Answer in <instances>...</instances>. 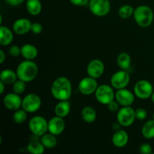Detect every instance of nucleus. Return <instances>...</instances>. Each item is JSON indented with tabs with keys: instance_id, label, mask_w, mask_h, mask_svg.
<instances>
[{
	"instance_id": "f257e3e1",
	"label": "nucleus",
	"mask_w": 154,
	"mask_h": 154,
	"mask_svg": "<svg viewBox=\"0 0 154 154\" xmlns=\"http://www.w3.org/2000/svg\"><path fill=\"white\" fill-rule=\"evenodd\" d=\"M72 84L65 77L57 78L51 86V94L57 100H69L72 96Z\"/></svg>"
},
{
	"instance_id": "f03ea898",
	"label": "nucleus",
	"mask_w": 154,
	"mask_h": 154,
	"mask_svg": "<svg viewBox=\"0 0 154 154\" xmlns=\"http://www.w3.org/2000/svg\"><path fill=\"white\" fill-rule=\"evenodd\" d=\"M38 71L37 65L32 60H26L18 65L16 73L20 80L25 82H30L36 78Z\"/></svg>"
},
{
	"instance_id": "7ed1b4c3",
	"label": "nucleus",
	"mask_w": 154,
	"mask_h": 154,
	"mask_svg": "<svg viewBox=\"0 0 154 154\" xmlns=\"http://www.w3.org/2000/svg\"><path fill=\"white\" fill-rule=\"evenodd\" d=\"M134 18L138 26L143 28L151 25L153 20V12L147 5H140L134 11Z\"/></svg>"
},
{
	"instance_id": "20e7f679",
	"label": "nucleus",
	"mask_w": 154,
	"mask_h": 154,
	"mask_svg": "<svg viewBox=\"0 0 154 154\" xmlns=\"http://www.w3.org/2000/svg\"><path fill=\"white\" fill-rule=\"evenodd\" d=\"M29 128L35 136H42L48 130V123L45 117L35 116L29 122Z\"/></svg>"
},
{
	"instance_id": "39448f33",
	"label": "nucleus",
	"mask_w": 154,
	"mask_h": 154,
	"mask_svg": "<svg viewBox=\"0 0 154 154\" xmlns=\"http://www.w3.org/2000/svg\"><path fill=\"white\" fill-rule=\"evenodd\" d=\"M117 119L120 126L128 127L134 123L135 118V111L129 106H123L118 110Z\"/></svg>"
},
{
	"instance_id": "423d86ee",
	"label": "nucleus",
	"mask_w": 154,
	"mask_h": 154,
	"mask_svg": "<svg viewBox=\"0 0 154 154\" xmlns=\"http://www.w3.org/2000/svg\"><path fill=\"white\" fill-rule=\"evenodd\" d=\"M95 96L96 100L101 104L108 105L111 102L114 101L115 94L112 87L106 84H103L98 87L95 93Z\"/></svg>"
},
{
	"instance_id": "0eeeda50",
	"label": "nucleus",
	"mask_w": 154,
	"mask_h": 154,
	"mask_svg": "<svg viewBox=\"0 0 154 154\" xmlns=\"http://www.w3.org/2000/svg\"><path fill=\"white\" fill-rule=\"evenodd\" d=\"M89 8L92 13L98 17H104L109 13L111 3L109 0H90Z\"/></svg>"
},
{
	"instance_id": "6e6552de",
	"label": "nucleus",
	"mask_w": 154,
	"mask_h": 154,
	"mask_svg": "<svg viewBox=\"0 0 154 154\" xmlns=\"http://www.w3.org/2000/svg\"><path fill=\"white\" fill-rule=\"evenodd\" d=\"M135 96L141 99L150 98L153 93V85L147 80H141L135 84L134 87Z\"/></svg>"
},
{
	"instance_id": "1a4fd4ad",
	"label": "nucleus",
	"mask_w": 154,
	"mask_h": 154,
	"mask_svg": "<svg viewBox=\"0 0 154 154\" xmlns=\"http://www.w3.org/2000/svg\"><path fill=\"white\" fill-rule=\"evenodd\" d=\"M41 105H42V100L40 97L35 93L26 95L23 99L22 108L26 112H35L40 108Z\"/></svg>"
},
{
	"instance_id": "9d476101",
	"label": "nucleus",
	"mask_w": 154,
	"mask_h": 154,
	"mask_svg": "<svg viewBox=\"0 0 154 154\" xmlns=\"http://www.w3.org/2000/svg\"><path fill=\"white\" fill-rule=\"evenodd\" d=\"M130 81V77L126 71L122 70L117 72L111 78V84L113 88L120 90L126 87Z\"/></svg>"
},
{
	"instance_id": "9b49d317",
	"label": "nucleus",
	"mask_w": 154,
	"mask_h": 154,
	"mask_svg": "<svg viewBox=\"0 0 154 154\" xmlns=\"http://www.w3.org/2000/svg\"><path fill=\"white\" fill-rule=\"evenodd\" d=\"M97 88L98 84L96 79L90 76L83 78L78 84L79 91L85 96H90L93 93H95Z\"/></svg>"
},
{
	"instance_id": "f8f14e48",
	"label": "nucleus",
	"mask_w": 154,
	"mask_h": 154,
	"mask_svg": "<svg viewBox=\"0 0 154 154\" xmlns=\"http://www.w3.org/2000/svg\"><path fill=\"white\" fill-rule=\"evenodd\" d=\"M87 71L89 76L97 79L103 75L105 66L101 60H93L89 63Z\"/></svg>"
},
{
	"instance_id": "ddd939ff",
	"label": "nucleus",
	"mask_w": 154,
	"mask_h": 154,
	"mask_svg": "<svg viewBox=\"0 0 154 154\" xmlns=\"http://www.w3.org/2000/svg\"><path fill=\"white\" fill-rule=\"evenodd\" d=\"M115 99L122 106H130L135 100V97L132 92L125 88L117 90L115 94Z\"/></svg>"
},
{
	"instance_id": "4468645a",
	"label": "nucleus",
	"mask_w": 154,
	"mask_h": 154,
	"mask_svg": "<svg viewBox=\"0 0 154 154\" xmlns=\"http://www.w3.org/2000/svg\"><path fill=\"white\" fill-rule=\"evenodd\" d=\"M63 117H54L49 120L48 122V131L50 133L53 134L54 135H60L62 132L64 131L66 127V123H65Z\"/></svg>"
},
{
	"instance_id": "2eb2a0df",
	"label": "nucleus",
	"mask_w": 154,
	"mask_h": 154,
	"mask_svg": "<svg viewBox=\"0 0 154 154\" xmlns=\"http://www.w3.org/2000/svg\"><path fill=\"white\" fill-rule=\"evenodd\" d=\"M23 100L17 93H8L4 97V105L8 109L17 111L22 106Z\"/></svg>"
},
{
	"instance_id": "dca6fc26",
	"label": "nucleus",
	"mask_w": 154,
	"mask_h": 154,
	"mask_svg": "<svg viewBox=\"0 0 154 154\" xmlns=\"http://www.w3.org/2000/svg\"><path fill=\"white\" fill-rule=\"evenodd\" d=\"M32 23L26 18H20L14 23L13 30L16 34L22 35L29 32L31 30Z\"/></svg>"
},
{
	"instance_id": "f3484780",
	"label": "nucleus",
	"mask_w": 154,
	"mask_h": 154,
	"mask_svg": "<svg viewBox=\"0 0 154 154\" xmlns=\"http://www.w3.org/2000/svg\"><path fill=\"white\" fill-rule=\"evenodd\" d=\"M129 141V135L126 131L118 129L114 132L112 137V143L115 147H123L127 144Z\"/></svg>"
},
{
	"instance_id": "a211bd4d",
	"label": "nucleus",
	"mask_w": 154,
	"mask_h": 154,
	"mask_svg": "<svg viewBox=\"0 0 154 154\" xmlns=\"http://www.w3.org/2000/svg\"><path fill=\"white\" fill-rule=\"evenodd\" d=\"M14 38L11 30L4 26H0V45L2 46L10 45Z\"/></svg>"
},
{
	"instance_id": "6ab92c4d",
	"label": "nucleus",
	"mask_w": 154,
	"mask_h": 154,
	"mask_svg": "<svg viewBox=\"0 0 154 154\" xmlns=\"http://www.w3.org/2000/svg\"><path fill=\"white\" fill-rule=\"evenodd\" d=\"M21 54L26 60H32L38 55V50L34 45L26 44L21 48Z\"/></svg>"
},
{
	"instance_id": "aec40b11",
	"label": "nucleus",
	"mask_w": 154,
	"mask_h": 154,
	"mask_svg": "<svg viewBox=\"0 0 154 154\" xmlns=\"http://www.w3.org/2000/svg\"><path fill=\"white\" fill-rule=\"evenodd\" d=\"M71 105L68 100L60 101L55 107V114L57 116L65 117L70 113Z\"/></svg>"
},
{
	"instance_id": "412c9836",
	"label": "nucleus",
	"mask_w": 154,
	"mask_h": 154,
	"mask_svg": "<svg viewBox=\"0 0 154 154\" xmlns=\"http://www.w3.org/2000/svg\"><path fill=\"white\" fill-rule=\"evenodd\" d=\"M42 3L40 0H27L26 9L27 11L33 16L39 14L42 11Z\"/></svg>"
},
{
	"instance_id": "4be33fe9",
	"label": "nucleus",
	"mask_w": 154,
	"mask_h": 154,
	"mask_svg": "<svg viewBox=\"0 0 154 154\" xmlns=\"http://www.w3.org/2000/svg\"><path fill=\"white\" fill-rule=\"evenodd\" d=\"M17 75L11 69H5L0 74V80L5 84H13L17 81Z\"/></svg>"
},
{
	"instance_id": "5701e85b",
	"label": "nucleus",
	"mask_w": 154,
	"mask_h": 154,
	"mask_svg": "<svg viewBox=\"0 0 154 154\" xmlns=\"http://www.w3.org/2000/svg\"><path fill=\"white\" fill-rule=\"evenodd\" d=\"M82 119L87 123H93L96 119V110L90 106H87L83 108L81 111Z\"/></svg>"
},
{
	"instance_id": "b1692460",
	"label": "nucleus",
	"mask_w": 154,
	"mask_h": 154,
	"mask_svg": "<svg viewBox=\"0 0 154 154\" xmlns=\"http://www.w3.org/2000/svg\"><path fill=\"white\" fill-rule=\"evenodd\" d=\"M117 65L123 70H127L131 65V57L126 53H121L117 57Z\"/></svg>"
},
{
	"instance_id": "393cba45",
	"label": "nucleus",
	"mask_w": 154,
	"mask_h": 154,
	"mask_svg": "<svg viewBox=\"0 0 154 154\" xmlns=\"http://www.w3.org/2000/svg\"><path fill=\"white\" fill-rule=\"evenodd\" d=\"M142 135L147 139L154 138V120L146 122L141 129Z\"/></svg>"
},
{
	"instance_id": "a878e982",
	"label": "nucleus",
	"mask_w": 154,
	"mask_h": 154,
	"mask_svg": "<svg viewBox=\"0 0 154 154\" xmlns=\"http://www.w3.org/2000/svg\"><path fill=\"white\" fill-rule=\"evenodd\" d=\"M41 142L43 144V145L45 146V148L52 149L57 145V138H56L55 135H53V134L45 133V135H43L42 136Z\"/></svg>"
},
{
	"instance_id": "bb28decb",
	"label": "nucleus",
	"mask_w": 154,
	"mask_h": 154,
	"mask_svg": "<svg viewBox=\"0 0 154 154\" xmlns=\"http://www.w3.org/2000/svg\"><path fill=\"white\" fill-rule=\"evenodd\" d=\"M45 147L42 142L32 141L27 146V150L32 154H42L45 152Z\"/></svg>"
},
{
	"instance_id": "cd10ccee",
	"label": "nucleus",
	"mask_w": 154,
	"mask_h": 154,
	"mask_svg": "<svg viewBox=\"0 0 154 154\" xmlns=\"http://www.w3.org/2000/svg\"><path fill=\"white\" fill-rule=\"evenodd\" d=\"M134 11L135 9L133 8L132 6L129 5H124L119 8L118 15L123 19H128L133 14Z\"/></svg>"
},
{
	"instance_id": "c85d7f7f",
	"label": "nucleus",
	"mask_w": 154,
	"mask_h": 154,
	"mask_svg": "<svg viewBox=\"0 0 154 154\" xmlns=\"http://www.w3.org/2000/svg\"><path fill=\"white\" fill-rule=\"evenodd\" d=\"M27 114L25 110H17L13 115V120L17 124H21L24 123L26 120Z\"/></svg>"
},
{
	"instance_id": "c756f323",
	"label": "nucleus",
	"mask_w": 154,
	"mask_h": 154,
	"mask_svg": "<svg viewBox=\"0 0 154 154\" xmlns=\"http://www.w3.org/2000/svg\"><path fill=\"white\" fill-rule=\"evenodd\" d=\"M26 90V82L22 80H18L16 81L13 84V90L14 93L21 94L23 93Z\"/></svg>"
},
{
	"instance_id": "7c9ffc66",
	"label": "nucleus",
	"mask_w": 154,
	"mask_h": 154,
	"mask_svg": "<svg viewBox=\"0 0 154 154\" xmlns=\"http://www.w3.org/2000/svg\"><path fill=\"white\" fill-rule=\"evenodd\" d=\"M147 112L144 108H138L135 110V118L139 120H144L147 118Z\"/></svg>"
},
{
	"instance_id": "2f4dec72",
	"label": "nucleus",
	"mask_w": 154,
	"mask_h": 154,
	"mask_svg": "<svg viewBox=\"0 0 154 154\" xmlns=\"http://www.w3.org/2000/svg\"><path fill=\"white\" fill-rule=\"evenodd\" d=\"M139 150L142 154H150L152 153V147L149 144L144 143L140 146Z\"/></svg>"
},
{
	"instance_id": "473e14b6",
	"label": "nucleus",
	"mask_w": 154,
	"mask_h": 154,
	"mask_svg": "<svg viewBox=\"0 0 154 154\" xmlns=\"http://www.w3.org/2000/svg\"><path fill=\"white\" fill-rule=\"evenodd\" d=\"M42 24L38 23H32V27H31V31L32 32H33L34 34L38 35L40 34L42 32Z\"/></svg>"
},
{
	"instance_id": "72a5a7b5",
	"label": "nucleus",
	"mask_w": 154,
	"mask_h": 154,
	"mask_svg": "<svg viewBox=\"0 0 154 154\" xmlns=\"http://www.w3.org/2000/svg\"><path fill=\"white\" fill-rule=\"evenodd\" d=\"M9 54L11 56H12V57H18L20 54H21V48L16 46V45L11 46L10 48V49H9Z\"/></svg>"
},
{
	"instance_id": "f704fd0d",
	"label": "nucleus",
	"mask_w": 154,
	"mask_h": 154,
	"mask_svg": "<svg viewBox=\"0 0 154 154\" xmlns=\"http://www.w3.org/2000/svg\"><path fill=\"white\" fill-rule=\"evenodd\" d=\"M118 102H115V101H112V102H110L109 104H108V108L110 111L111 112H116L119 110V105Z\"/></svg>"
},
{
	"instance_id": "c9c22d12",
	"label": "nucleus",
	"mask_w": 154,
	"mask_h": 154,
	"mask_svg": "<svg viewBox=\"0 0 154 154\" xmlns=\"http://www.w3.org/2000/svg\"><path fill=\"white\" fill-rule=\"evenodd\" d=\"M72 5L76 6L86 5L90 2V0H69Z\"/></svg>"
},
{
	"instance_id": "e433bc0d",
	"label": "nucleus",
	"mask_w": 154,
	"mask_h": 154,
	"mask_svg": "<svg viewBox=\"0 0 154 154\" xmlns=\"http://www.w3.org/2000/svg\"><path fill=\"white\" fill-rule=\"evenodd\" d=\"M24 0H5L6 2L9 5L11 6H17L20 5V4H22Z\"/></svg>"
},
{
	"instance_id": "4c0bfd02",
	"label": "nucleus",
	"mask_w": 154,
	"mask_h": 154,
	"mask_svg": "<svg viewBox=\"0 0 154 154\" xmlns=\"http://www.w3.org/2000/svg\"><path fill=\"white\" fill-rule=\"evenodd\" d=\"M5 60V54L4 51H3L2 50H1V51H0V63L2 64V63H4Z\"/></svg>"
},
{
	"instance_id": "58836bf2",
	"label": "nucleus",
	"mask_w": 154,
	"mask_h": 154,
	"mask_svg": "<svg viewBox=\"0 0 154 154\" xmlns=\"http://www.w3.org/2000/svg\"><path fill=\"white\" fill-rule=\"evenodd\" d=\"M5 83L2 82V81H0V93L2 94L4 93V90H5Z\"/></svg>"
},
{
	"instance_id": "ea45409f",
	"label": "nucleus",
	"mask_w": 154,
	"mask_h": 154,
	"mask_svg": "<svg viewBox=\"0 0 154 154\" xmlns=\"http://www.w3.org/2000/svg\"><path fill=\"white\" fill-rule=\"evenodd\" d=\"M151 99H152V101H153V102L154 103V92H153V94H152V96H151Z\"/></svg>"
},
{
	"instance_id": "a19ab883",
	"label": "nucleus",
	"mask_w": 154,
	"mask_h": 154,
	"mask_svg": "<svg viewBox=\"0 0 154 154\" xmlns=\"http://www.w3.org/2000/svg\"><path fill=\"white\" fill-rule=\"evenodd\" d=\"M153 120H154V113H153Z\"/></svg>"
}]
</instances>
